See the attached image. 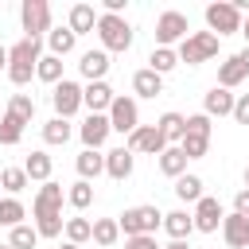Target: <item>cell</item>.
<instances>
[{"label": "cell", "instance_id": "obj_10", "mask_svg": "<svg viewBox=\"0 0 249 249\" xmlns=\"http://www.w3.org/2000/svg\"><path fill=\"white\" fill-rule=\"evenodd\" d=\"M62 187L58 183H43L39 187V195H35V202H31V214H35V222H47V218H62Z\"/></svg>", "mask_w": 249, "mask_h": 249}, {"label": "cell", "instance_id": "obj_13", "mask_svg": "<svg viewBox=\"0 0 249 249\" xmlns=\"http://www.w3.org/2000/svg\"><path fill=\"white\" fill-rule=\"evenodd\" d=\"M195 230H202V233H214V230H222V218H226V210H222V202L218 198H210V195H202L198 202H195Z\"/></svg>", "mask_w": 249, "mask_h": 249}, {"label": "cell", "instance_id": "obj_30", "mask_svg": "<svg viewBox=\"0 0 249 249\" xmlns=\"http://www.w3.org/2000/svg\"><path fill=\"white\" fill-rule=\"evenodd\" d=\"M35 78H39V82H47V86H58V82H62V58L43 54V58H39V66H35Z\"/></svg>", "mask_w": 249, "mask_h": 249}, {"label": "cell", "instance_id": "obj_3", "mask_svg": "<svg viewBox=\"0 0 249 249\" xmlns=\"http://www.w3.org/2000/svg\"><path fill=\"white\" fill-rule=\"evenodd\" d=\"M117 226H121L124 237H140V233H156V230L163 226V214H160L156 206H128V210L117 218Z\"/></svg>", "mask_w": 249, "mask_h": 249}, {"label": "cell", "instance_id": "obj_19", "mask_svg": "<svg viewBox=\"0 0 249 249\" xmlns=\"http://www.w3.org/2000/svg\"><path fill=\"white\" fill-rule=\"evenodd\" d=\"M249 78V70H245V62H241V54H230L222 66H218V86L222 89H233V86H241Z\"/></svg>", "mask_w": 249, "mask_h": 249}, {"label": "cell", "instance_id": "obj_2", "mask_svg": "<svg viewBox=\"0 0 249 249\" xmlns=\"http://www.w3.org/2000/svg\"><path fill=\"white\" fill-rule=\"evenodd\" d=\"M97 39H101V51H117V54H124L128 47H132V27H128V19L124 16H97Z\"/></svg>", "mask_w": 249, "mask_h": 249}, {"label": "cell", "instance_id": "obj_45", "mask_svg": "<svg viewBox=\"0 0 249 249\" xmlns=\"http://www.w3.org/2000/svg\"><path fill=\"white\" fill-rule=\"evenodd\" d=\"M0 70H8V47H0Z\"/></svg>", "mask_w": 249, "mask_h": 249}, {"label": "cell", "instance_id": "obj_27", "mask_svg": "<svg viewBox=\"0 0 249 249\" xmlns=\"http://www.w3.org/2000/svg\"><path fill=\"white\" fill-rule=\"evenodd\" d=\"M51 156L47 152H31L27 160H23V171H27V179H35V183H51Z\"/></svg>", "mask_w": 249, "mask_h": 249}, {"label": "cell", "instance_id": "obj_35", "mask_svg": "<svg viewBox=\"0 0 249 249\" xmlns=\"http://www.w3.org/2000/svg\"><path fill=\"white\" fill-rule=\"evenodd\" d=\"M117 237H121V226H117V218H97L93 222V241L97 245H117Z\"/></svg>", "mask_w": 249, "mask_h": 249}, {"label": "cell", "instance_id": "obj_47", "mask_svg": "<svg viewBox=\"0 0 249 249\" xmlns=\"http://www.w3.org/2000/svg\"><path fill=\"white\" fill-rule=\"evenodd\" d=\"M241 35H245V43H249V16L241 19Z\"/></svg>", "mask_w": 249, "mask_h": 249}, {"label": "cell", "instance_id": "obj_11", "mask_svg": "<svg viewBox=\"0 0 249 249\" xmlns=\"http://www.w3.org/2000/svg\"><path fill=\"white\" fill-rule=\"evenodd\" d=\"M124 148H128L132 156H136V152H144V156H156V160H160V156H163V148H167V140H163V132H160L156 124H140V128L128 136V144H124Z\"/></svg>", "mask_w": 249, "mask_h": 249}, {"label": "cell", "instance_id": "obj_21", "mask_svg": "<svg viewBox=\"0 0 249 249\" xmlns=\"http://www.w3.org/2000/svg\"><path fill=\"white\" fill-rule=\"evenodd\" d=\"M132 89H136V97H160V93H163V78L144 66V70L132 74Z\"/></svg>", "mask_w": 249, "mask_h": 249}, {"label": "cell", "instance_id": "obj_29", "mask_svg": "<svg viewBox=\"0 0 249 249\" xmlns=\"http://www.w3.org/2000/svg\"><path fill=\"white\" fill-rule=\"evenodd\" d=\"M23 218H27L23 202H19V198H12V195H4V198H0V226L16 230V226H23Z\"/></svg>", "mask_w": 249, "mask_h": 249}, {"label": "cell", "instance_id": "obj_1", "mask_svg": "<svg viewBox=\"0 0 249 249\" xmlns=\"http://www.w3.org/2000/svg\"><path fill=\"white\" fill-rule=\"evenodd\" d=\"M43 58V39H19L16 47H8V82L12 86H27L35 78V66Z\"/></svg>", "mask_w": 249, "mask_h": 249}, {"label": "cell", "instance_id": "obj_33", "mask_svg": "<svg viewBox=\"0 0 249 249\" xmlns=\"http://www.w3.org/2000/svg\"><path fill=\"white\" fill-rule=\"evenodd\" d=\"M74 136V128H70V121H62V117H51L47 124H43V140L47 144H66Z\"/></svg>", "mask_w": 249, "mask_h": 249}, {"label": "cell", "instance_id": "obj_51", "mask_svg": "<svg viewBox=\"0 0 249 249\" xmlns=\"http://www.w3.org/2000/svg\"><path fill=\"white\" fill-rule=\"evenodd\" d=\"M0 249H12V245H0Z\"/></svg>", "mask_w": 249, "mask_h": 249}, {"label": "cell", "instance_id": "obj_36", "mask_svg": "<svg viewBox=\"0 0 249 249\" xmlns=\"http://www.w3.org/2000/svg\"><path fill=\"white\" fill-rule=\"evenodd\" d=\"M27 183H31V179H27V171H23V167H4V171H0V187H4L12 198H16Z\"/></svg>", "mask_w": 249, "mask_h": 249}, {"label": "cell", "instance_id": "obj_6", "mask_svg": "<svg viewBox=\"0 0 249 249\" xmlns=\"http://www.w3.org/2000/svg\"><path fill=\"white\" fill-rule=\"evenodd\" d=\"M19 23L27 39H43L51 35V4L47 0H23L19 4Z\"/></svg>", "mask_w": 249, "mask_h": 249}, {"label": "cell", "instance_id": "obj_52", "mask_svg": "<svg viewBox=\"0 0 249 249\" xmlns=\"http://www.w3.org/2000/svg\"><path fill=\"white\" fill-rule=\"evenodd\" d=\"M0 191H4V187H0Z\"/></svg>", "mask_w": 249, "mask_h": 249}, {"label": "cell", "instance_id": "obj_16", "mask_svg": "<svg viewBox=\"0 0 249 249\" xmlns=\"http://www.w3.org/2000/svg\"><path fill=\"white\" fill-rule=\"evenodd\" d=\"M233 105H237V97H233L230 89H222V86H214V89L202 97V113H206V117H233Z\"/></svg>", "mask_w": 249, "mask_h": 249}, {"label": "cell", "instance_id": "obj_46", "mask_svg": "<svg viewBox=\"0 0 249 249\" xmlns=\"http://www.w3.org/2000/svg\"><path fill=\"white\" fill-rule=\"evenodd\" d=\"M163 249H191V245H187V241H167Z\"/></svg>", "mask_w": 249, "mask_h": 249}, {"label": "cell", "instance_id": "obj_37", "mask_svg": "<svg viewBox=\"0 0 249 249\" xmlns=\"http://www.w3.org/2000/svg\"><path fill=\"white\" fill-rule=\"evenodd\" d=\"M66 202H70L74 210H86V206L93 202V183H86V179L70 183V191H66Z\"/></svg>", "mask_w": 249, "mask_h": 249}, {"label": "cell", "instance_id": "obj_22", "mask_svg": "<svg viewBox=\"0 0 249 249\" xmlns=\"http://www.w3.org/2000/svg\"><path fill=\"white\" fill-rule=\"evenodd\" d=\"M156 128L163 132L167 144H183V136H187V117H183V113H163V117L156 121Z\"/></svg>", "mask_w": 249, "mask_h": 249}, {"label": "cell", "instance_id": "obj_40", "mask_svg": "<svg viewBox=\"0 0 249 249\" xmlns=\"http://www.w3.org/2000/svg\"><path fill=\"white\" fill-rule=\"evenodd\" d=\"M8 245H12V249H35V245H39V230H35V226H16L12 237H8Z\"/></svg>", "mask_w": 249, "mask_h": 249}, {"label": "cell", "instance_id": "obj_48", "mask_svg": "<svg viewBox=\"0 0 249 249\" xmlns=\"http://www.w3.org/2000/svg\"><path fill=\"white\" fill-rule=\"evenodd\" d=\"M241 62H245V70H249V47H245V51H241Z\"/></svg>", "mask_w": 249, "mask_h": 249}, {"label": "cell", "instance_id": "obj_5", "mask_svg": "<svg viewBox=\"0 0 249 249\" xmlns=\"http://www.w3.org/2000/svg\"><path fill=\"white\" fill-rule=\"evenodd\" d=\"M218 35H210V31H191L183 43H179V62H187V66H198V62H210L214 54H218Z\"/></svg>", "mask_w": 249, "mask_h": 249}, {"label": "cell", "instance_id": "obj_12", "mask_svg": "<svg viewBox=\"0 0 249 249\" xmlns=\"http://www.w3.org/2000/svg\"><path fill=\"white\" fill-rule=\"evenodd\" d=\"M109 132H113V124H109L105 113H89V117L78 124V136H82V144H86L89 152H101V144L109 140Z\"/></svg>", "mask_w": 249, "mask_h": 249}, {"label": "cell", "instance_id": "obj_20", "mask_svg": "<svg viewBox=\"0 0 249 249\" xmlns=\"http://www.w3.org/2000/svg\"><path fill=\"white\" fill-rule=\"evenodd\" d=\"M66 27H70L74 35H86V31H93V27H97V12H93V4H74V8H70V19H66Z\"/></svg>", "mask_w": 249, "mask_h": 249}, {"label": "cell", "instance_id": "obj_7", "mask_svg": "<svg viewBox=\"0 0 249 249\" xmlns=\"http://www.w3.org/2000/svg\"><path fill=\"white\" fill-rule=\"evenodd\" d=\"M187 35H191V23H187L183 12H175V8L160 12V19H156V47H171L175 51V43H183Z\"/></svg>", "mask_w": 249, "mask_h": 249}, {"label": "cell", "instance_id": "obj_38", "mask_svg": "<svg viewBox=\"0 0 249 249\" xmlns=\"http://www.w3.org/2000/svg\"><path fill=\"white\" fill-rule=\"evenodd\" d=\"M179 148H183V156H187V160H202V156H206V148H210V136H202V132H187Z\"/></svg>", "mask_w": 249, "mask_h": 249}, {"label": "cell", "instance_id": "obj_18", "mask_svg": "<svg viewBox=\"0 0 249 249\" xmlns=\"http://www.w3.org/2000/svg\"><path fill=\"white\" fill-rule=\"evenodd\" d=\"M105 175L117 179V183H124V179L132 175V152H128V148H113V152H105Z\"/></svg>", "mask_w": 249, "mask_h": 249}, {"label": "cell", "instance_id": "obj_39", "mask_svg": "<svg viewBox=\"0 0 249 249\" xmlns=\"http://www.w3.org/2000/svg\"><path fill=\"white\" fill-rule=\"evenodd\" d=\"M19 136H23V121H16L12 113H4L0 117V144L12 148V144H19Z\"/></svg>", "mask_w": 249, "mask_h": 249}, {"label": "cell", "instance_id": "obj_31", "mask_svg": "<svg viewBox=\"0 0 249 249\" xmlns=\"http://www.w3.org/2000/svg\"><path fill=\"white\" fill-rule=\"evenodd\" d=\"M175 198L179 202H198L202 198V179L198 175H179L175 179Z\"/></svg>", "mask_w": 249, "mask_h": 249}, {"label": "cell", "instance_id": "obj_23", "mask_svg": "<svg viewBox=\"0 0 249 249\" xmlns=\"http://www.w3.org/2000/svg\"><path fill=\"white\" fill-rule=\"evenodd\" d=\"M160 171H163L167 179L187 175V156H183V148H179V144H167V148H163V156H160Z\"/></svg>", "mask_w": 249, "mask_h": 249}, {"label": "cell", "instance_id": "obj_4", "mask_svg": "<svg viewBox=\"0 0 249 249\" xmlns=\"http://www.w3.org/2000/svg\"><path fill=\"white\" fill-rule=\"evenodd\" d=\"M241 12H237V4H230V0H218V4H206V27H210V35H241Z\"/></svg>", "mask_w": 249, "mask_h": 249}, {"label": "cell", "instance_id": "obj_14", "mask_svg": "<svg viewBox=\"0 0 249 249\" xmlns=\"http://www.w3.org/2000/svg\"><path fill=\"white\" fill-rule=\"evenodd\" d=\"M113 89H109V82H86V89H82V105L89 109V113H109V105H113Z\"/></svg>", "mask_w": 249, "mask_h": 249}, {"label": "cell", "instance_id": "obj_34", "mask_svg": "<svg viewBox=\"0 0 249 249\" xmlns=\"http://www.w3.org/2000/svg\"><path fill=\"white\" fill-rule=\"evenodd\" d=\"M66 241H74V245L93 241V222L89 218H66Z\"/></svg>", "mask_w": 249, "mask_h": 249}, {"label": "cell", "instance_id": "obj_28", "mask_svg": "<svg viewBox=\"0 0 249 249\" xmlns=\"http://www.w3.org/2000/svg\"><path fill=\"white\" fill-rule=\"evenodd\" d=\"M175 66H179V51H171V47H156V51L148 54V70H156L160 78L171 74Z\"/></svg>", "mask_w": 249, "mask_h": 249}, {"label": "cell", "instance_id": "obj_9", "mask_svg": "<svg viewBox=\"0 0 249 249\" xmlns=\"http://www.w3.org/2000/svg\"><path fill=\"white\" fill-rule=\"evenodd\" d=\"M82 89L86 86H78V82H70V78H62L54 89H51V105H54V117H62V121H70L78 109H82Z\"/></svg>", "mask_w": 249, "mask_h": 249}, {"label": "cell", "instance_id": "obj_42", "mask_svg": "<svg viewBox=\"0 0 249 249\" xmlns=\"http://www.w3.org/2000/svg\"><path fill=\"white\" fill-rule=\"evenodd\" d=\"M187 132H202V136H210V117H206V113L187 117Z\"/></svg>", "mask_w": 249, "mask_h": 249}, {"label": "cell", "instance_id": "obj_25", "mask_svg": "<svg viewBox=\"0 0 249 249\" xmlns=\"http://www.w3.org/2000/svg\"><path fill=\"white\" fill-rule=\"evenodd\" d=\"M47 47H51V54H54V58H66V54L78 47V35H74L70 27H51V35H47Z\"/></svg>", "mask_w": 249, "mask_h": 249}, {"label": "cell", "instance_id": "obj_43", "mask_svg": "<svg viewBox=\"0 0 249 249\" xmlns=\"http://www.w3.org/2000/svg\"><path fill=\"white\" fill-rule=\"evenodd\" d=\"M233 214H241V218H249V187H241V191L233 195Z\"/></svg>", "mask_w": 249, "mask_h": 249}, {"label": "cell", "instance_id": "obj_26", "mask_svg": "<svg viewBox=\"0 0 249 249\" xmlns=\"http://www.w3.org/2000/svg\"><path fill=\"white\" fill-rule=\"evenodd\" d=\"M74 167H78V175L89 183V179H97V175L105 171V156H101V152H89V148H82V152H78V160H74Z\"/></svg>", "mask_w": 249, "mask_h": 249}, {"label": "cell", "instance_id": "obj_17", "mask_svg": "<svg viewBox=\"0 0 249 249\" xmlns=\"http://www.w3.org/2000/svg\"><path fill=\"white\" fill-rule=\"evenodd\" d=\"M78 70H82L86 82H105V74H109V51H86L82 62H78Z\"/></svg>", "mask_w": 249, "mask_h": 249}, {"label": "cell", "instance_id": "obj_15", "mask_svg": "<svg viewBox=\"0 0 249 249\" xmlns=\"http://www.w3.org/2000/svg\"><path fill=\"white\" fill-rule=\"evenodd\" d=\"M222 237H226L230 249H249V218L226 214V218H222Z\"/></svg>", "mask_w": 249, "mask_h": 249}, {"label": "cell", "instance_id": "obj_50", "mask_svg": "<svg viewBox=\"0 0 249 249\" xmlns=\"http://www.w3.org/2000/svg\"><path fill=\"white\" fill-rule=\"evenodd\" d=\"M245 187H249V163H245Z\"/></svg>", "mask_w": 249, "mask_h": 249}, {"label": "cell", "instance_id": "obj_24", "mask_svg": "<svg viewBox=\"0 0 249 249\" xmlns=\"http://www.w3.org/2000/svg\"><path fill=\"white\" fill-rule=\"evenodd\" d=\"M163 230L171 233V241H187L195 230V218L187 210H171V214H163Z\"/></svg>", "mask_w": 249, "mask_h": 249}, {"label": "cell", "instance_id": "obj_44", "mask_svg": "<svg viewBox=\"0 0 249 249\" xmlns=\"http://www.w3.org/2000/svg\"><path fill=\"white\" fill-rule=\"evenodd\" d=\"M233 121H237V124H249V93L237 97V105H233Z\"/></svg>", "mask_w": 249, "mask_h": 249}, {"label": "cell", "instance_id": "obj_32", "mask_svg": "<svg viewBox=\"0 0 249 249\" xmlns=\"http://www.w3.org/2000/svg\"><path fill=\"white\" fill-rule=\"evenodd\" d=\"M8 113H12L16 121L31 124V117H35V97H27V93H12V97H8Z\"/></svg>", "mask_w": 249, "mask_h": 249}, {"label": "cell", "instance_id": "obj_8", "mask_svg": "<svg viewBox=\"0 0 249 249\" xmlns=\"http://www.w3.org/2000/svg\"><path fill=\"white\" fill-rule=\"evenodd\" d=\"M109 124H113V132H121V136H132L136 128H140V109H136V97H113V105H109Z\"/></svg>", "mask_w": 249, "mask_h": 249}, {"label": "cell", "instance_id": "obj_41", "mask_svg": "<svg viewBox=\"0 0 249 249\" xmlns=\"http://www.w3.org/2000/svg\"><path fill=\"white\" fill-rule=\"evenodd\" d=\"M124 249H163L156 241V233H140V237H124Z\"/></svg>", "mask_w": 249, "mask_h": 249}, {"label": "cell", "instance_id": "obj_49", "mask_svg": "<svg viewBox=\"0 0 249 249\" xmlns=\"http://www.w3.org/2000/svg\"><path fill=\"white\" fill-rule=\"evenodd\" d=\"M58 249H82V245H74V241H66V245H58Z\"/></svg>", "mask_w": 249, "mask_h": 249}]
</instances>
